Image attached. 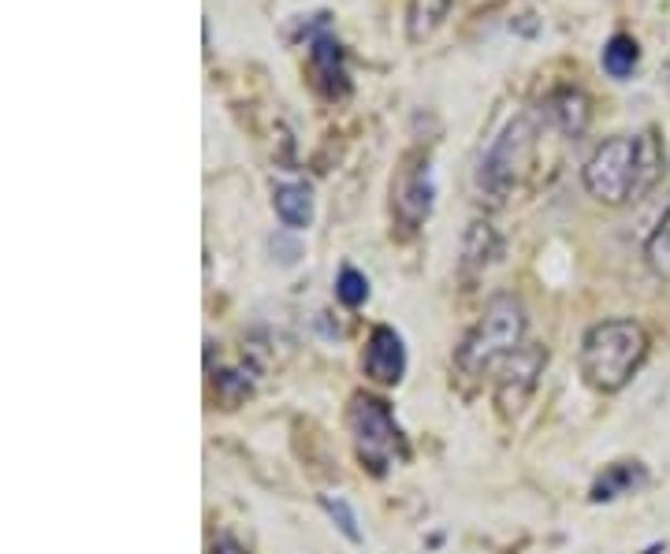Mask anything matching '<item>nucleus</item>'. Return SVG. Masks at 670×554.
Here are the masks:
<instances>
[{
    "label": "nucleus",
    "mask_w": 670,
    "mask_h": 554,
    "mask_svg": "<svg viewBox=\"0 0 670 554\" xmlns=\"http://www.w3.org/2000/svg\"><path fill=\"white\" fill-rule=\"evenodd\" d=\"M637 63H641V46H637L633 34H611L608 41H603L600 68H603V75H608V79L625 82L637 71Z\"/></svg>",
    "instance_id": "obj_13"
},
{
    "label": "nucleus",
    "mask_w": 670,
    "mask_h": 554,
    "mask_svg": "<svg viewBox=\"0 0 670 554\" xmlns=\"http://www.w3.org/2000/svg\"><path fill=\"white\" fill-rule=\"evenodd\" d=\"M540 368H544V350L540 346H518L495 365V406L503 417H518L525 409L529 395L536 390Z\"/></svg>",
    "instance_id": "obj_7"
},
{
    "label": "nucleus",
    "mask_w": 670,
    "mask_h": 554,
    "mask_svg": "<svg viewBox=\"0 0 670 554\" xmlns=\"http://www.w3.org/2000/svg\"><path fill=\"white\" fill-rule=\"evenodd\" d=\"M347 428L354 436V447H358L362 465H370L376 476H384L387 465H395V458H406L403 432H398L384 398L354 395L347 409Z\"/></svg>",
    "instance_id": "obj_5"
},
{
    "label": "nucleus",
    "mask_w": 670,
    "mask_h": 554,
    "mask_svg": "<svg viewBox=\"0 0 670 554\" xmlns=\"http://www.w3.org/2000/svg\"><path fill=\"white\" fill-rule=\"evenodd\" d=\"M536 149V127L529 116H514L500 135L492 138L489 154L481 157L477 168V194L481 201L489 198L492 205H503L514 194L518 182L525 179L529 165H533Z\"/></svg>",
    "instance_id": "obj_3"
},
{
    "label": "nucleus",
    "mask_w": 670,
    "mask_h": 554,
    "mask_svg": "<svg viewBox=\"0 0 670 554\" xmlns=\"http://www.w3.org/2000/svg\"><path fill=\"white\" fill-rule=\"evenodd\" d=\"M309 75H313V86H317L328 101H339V97L351 93L347 52H343V46L328 30H321V34L309 41Z\"/></svg>",
    "instance_id": "obj_8"
},
{
    "label": "nucleus",
    "mask_w": 670,
    "mask_h": 554,
    "mask_svg": "<svg viewBox=\"0 0 670 554\" xmlns=\"http://www.w3.org/2000/svg\"><path fill=\"white\" fill-rule=\"evenodd\" d=\"M648 357V335L637 320H603L581 339V376L600 395H614L637 376Z\"/></svg>",
    "instance_id": "obj_1"
},
{
    "label": "nucleus",
    "mask_w": 670,
    "mask_h": 554,
    "mask_svg": "<svg viewBox=\"0 0 670 554\" xmlns=\"http://www.w3.org/2000/svg\"><path fill=\"white\" fill-rule=\"evenodd\" d=\"M436 209V176H432L428 149H406L392 176V216L406 231H417Z\"/></svg>",
    "instance_id": "obj_6"
},
{
    "label": "nucleus",
    "mask_w": 670,
    "mask_h": 554,
    "mask_svg": "<svg viewBox=\"0 0 670 554\" xmlns=\"http://www.w3.org/2000/svg\"><path fill=\"white\" fill-rule=\"evenodd\" d=\"M362 368L373 384L381 387H395L398 379L406 376V346H403V335L395 328H373L370 343H365V354H362Z\"/></svg>",
    "instance_id": "obj_9"
},
{
    "label": "nucleus",
    "mask_w": 670,
    "mask_h": 554,
    "mask_svg": "<svg viewBox=\"0 0 670 554\" xmlns=\"http://www.w3.org/2000/svg\"><path fill=\"white\" fill-rule=\"evenodd\" d=\"M644 260L659 279H670V209L659 216L656 231L644 243Z\"/></svg>",
    "instance_id": "obj_17"
},
{
    "label": "nucleus",
    "mask_w": 670,
    "mask_h": 554,
    "mask_svg": "<svg viewBox=\"0 0 670 554\" xmlns=\"http://www.w3.org/2000/svg\"><path fill=\"white\" fill-rule=\"evenodd\" d=\"M273 209L284 227H290V231H306L313 224V190L306 182H276Z\"/></svg>",
    "instance_id": "obj_11"
},
{
    "label": "nucleus",
    "mask_w": 670,
    "mask_h": 554,
    "mask_svg": "<svg viewBox=\"0 0 670 554\" xmlns=\"http://www.w3.org/2000/svg\"><path fill=\"white\" fill-rule=\"evenodd\" d=\"M495 257H500V235L492 231V224H470L466 243H462V271L473 276L489 268Z\"/></svg>",
    "instance_id": "obj_14"
},
{
    "label": "nucleus",
    "mask_w": 670,
    "mask_h": 554,
    "mask_svg": "<svg viewBox=\"0 0 670 554\" xmlns=\"http://www.w3.org/2000/svg\"><path fill=\"white\" fill-rule=\"evenodd\" d=\"M525 339V309L514 295H495L484 306L481 320L473 324L459 350V373L481 376L492 365H500L506 354H514Z\"/></svg>",
    "instance_id": "obj_2"
},
{
    "label": "nucleus",
    "mask_w": 670,
    "mask_h": 554,
    "mask_svg": "<svg viewBox=\"0 0 670 554\" xmlns=\"http://www.w3.org/2000/svg\"><path fill=\"white\" fill-rule=\"evenodd\" d=\"M667 171V149L659 142L656 130H644L641 135V187H637V198H641L644 190H652L659 179H663Z\"/></svg>",
    "instance_id": "obj_16"
},
{
    "label": "nucleus",
    "mask_w": 670,
    "mask_h": 554,
    "mask_svg": "<svg viewBox=\"0 0 670 554\" xmlns=\"http://www.w3.org/2000/svg\"><path fill=\"white\" fill-rule=\"evenodd\" d=\"M585 190L600 205H625L637 198L641 187V135H614L592 149V157L581 168Z\"/></svg>",
    "instance_id": "obj_4"
},
{
    "label": "nucleus",
    "mask_w": 670,
    "mask_h": 554,
    "mask_svg": "<svg viewBox=\"0 0 670 554\" xmlns=\"http://www.w3.org/2000/svg\"><path fill=\"white\" fill-rule=\"evenodd\" d=\"M544 116L563 130L566 138H581L589 127V97L585 90H578V86H559V90H551L544 97Z\"/></svg>",
    "instance_id": "obj_10"
},
{
    "label": "nucleus",
    "mask_w": 670,
    "mask_h": 554,
    "mask_svg": "<svg viewBox=\"0 0 670 554\" xmlns=\"http://www.w3.org/2000/svg\"><path fill=\"white\" fill-rule=\"evenodd\" d=\"M455 0H410L406 4V41L410 46H425L447 19Z\"/></svg>",
    "instance_id": "obj_12"
},
{
    "label": "nucleus",
    "mask_w": 670,
    "mask_h": 554,
    "mask_svg": "<svg viewBox=\"0 0 670 554\" xmlns=\"http://www.w3.org/2000/svg\"><path fill=\"white\" fill-rule=\"evenodd\" d=\"M667 79H670V60H667Z\"/></svg>",
    "instance_id": "obj_21"
},
{
    "label": "nucleus",
    "mask_w": 670,
    "mask_h": 554,
    "mask_svg": "<svg viewBox=\"0 0 670 554\" xmlns=\"http://www.w3.org/2000/svg\"><path fill=\"white\" fill-rule=\"evenodd\" d=\"M321 503V510L324 514L332 517V525L343 532L351 543H362V528H358V517H354V510H351V503L343 495H321L317 498Z\"/></svg>",
    "instance_id": "obj_19"
},
{
    "label": "nucleus",
    "mask_w": 670,
    "mask_h": 554,
    "mask_svg": "<svg viewBox=\"0 0 670 554\" xmlns=\"http://www.w3.org/2000/svg\"><path fill=\"white\" fill-rule=\"evenodd\" d=\"M335 298L347 309H362L365 301H370V279H365L358 268L343 265L339 276H335Z\"/></svg>",
    "instance_id": "obj_18"
},
{
    "label": "nucleus",
    "mask_w": 670,
    "mask_h": 554,
    "mask_svg": "<svg viewBox=\"0 0 670 554\" xmlns=\"http://www.w3.org/2000/svg\"><path fill=\"white\" fill-rule=\"evenodd\" d=\"M216 390H220L224 406H239L250 395V379H243V373H220L216 376Z\"/></svg>",
    "instance_id": "obj_20"
},
{
    "label": "nucleus",
    "mask_w": 670,
    "mask_h": 554,
    "mask_svg": "<svg viewBox=\"0 0 670 554\" xmlns=\"http://www.w3.org/2000/svg\"><path fill=\"white\" fill-rule=\"evenodd\" d=\"M641 484H644V469L637 462L611 465V469L592 484V503H611V498L630 495L633 487H641Z\"/></svg>",
    "instance_id": "obj_15"
}]
</instances>
